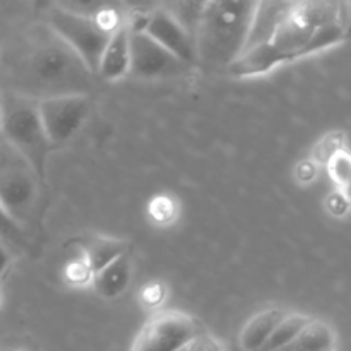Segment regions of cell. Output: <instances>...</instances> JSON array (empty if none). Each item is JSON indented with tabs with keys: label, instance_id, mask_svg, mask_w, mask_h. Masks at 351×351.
Listing matches in <instances>:
<instances>
[{
	"label": "cell",
	"instance_id": "obj_1",
	"mask_svg": "<svg viewBox=\"0 0 351 351\" xmlns=\"http://www.w3.org/2000/svg\"><path fill=\"white\" fill-rule=\"evenodd\" d=\"M21 71L24 86L19 93L34 99L88 95L86 91L95 75L81 57L48 26H41L33 36Z\"/></svg>",
	"mask_w": 351,
	"mask_h": 351
},
{
	"label": "cell",
	"instance_id": "obj_2",
	"mask_svg": "<svg viewBox=\"0 0 351 351\" xmlns=\"http://www.w3.org/2000/svg\"><path fill=\"white\" fill-rule=\"evenodd\" d=\"M259 2H204L195 29L197 64L208 69H228L247 48Z\"/></svg>",
	"mask_w": 351,
	"mask_h": 351
},
{
	"label": "cell",
	"instance_id": "obj_3",
	"mask_svg": "<svg viewBox=\"0 0 351 351\" xmlns=\"http://www.w3.org/2000/svg\"><path fill=\"white\" fill-rule=\"evenodd\" d=\"M43 180L33 163L0 137V206L24 232L40 218Z\"/></svg>",
	"mask_w": 351,
	"mask_h": 351
},
{
	"label": "cell",
	"instance_id": "obj_4",
	"mask_svg": "<svg viewBox=\"0 0 351 351\" xmlns=\"http://www.w3.org/2000/svg\"><path fill=\"white\" fill-rule=\"evenodd\" d=\"M2 139L16 147L45 178L51 143L41 122L38 99L14 89L0 93Z\"/></svg>",
	"mask_w": 351,
	"mask_h": 351
},
{
	"label": "cell",
	"instance_id": "obj_5",
	"mask_svg": "<svg viewBox=\"0 0 351 351\" xmlns=\"http://www.w3.org/2000/svg\"><path fill=\"white\" fill-rule=\"evenodd\" d=\"M120 24L115 14L105 19L103 14L93 16L65 5H51L47 12V26L81 57L93 74H98L103 51Z\"/></svg>",
	"mask_w": 351,
	"mask_h": 351
},
{
	"label": "cell",
	"instance_id": "obj_6",
	"mask_svg": "<svg viewBox=\"0 0 351 351\" xmlns=\"http://www.w3.org/2000/svg\"><path fill=\"white\" fill-rule=\"evenodd\" d=\"M201 335L204 329L192 315L167 311L154 315L141 329L132 351H185Z\"/></svg>",
	"mask_w": 351,
	"mask_h": 351
},
{
	"label": "cell",
	"instance_id": "obj_7",
	"mask_svg": "<svg viewBox=\"0 0 351 351\" xmlns=\"http://www.w3.org/2000/svg\"><path fill=\"white\" fill-rule=\"evenodd\" d=\"M38 106L51 146H58L81 129L91 108V99L89 95H62L38 99Z\"/></svg>",
	"mask_w": 351,
	"mask_h": 351
},
{
	"label": "cell",
	"instance_id": "obj_8",
	"mask_svg": "<svg viewBox=\"0 0 351 351\" xmlns=\"http://www.w3.org/2000/svg\"><path fill=\"white\" fill-rule=\"evenodd\" d=\"M130 27V26H129ZM192 65L161 47L144 31L130 29V74L143 79L180 77Z\"/></svg>",
	"mask_w": 351,
	"mask_h": 351
},
{
	"label": "cell",
	"instance_id": "obj_9",
	"mask_svg": "<svg viewBox=\"0 0 351 351\" xmlns=\"http://www.w3.org/2000/svg\"><path fill=\"white\" fill-rule=\"evenodd\" d=\"M129 26L130 29L144 31L147 36L153 38L156 43L167 48L170 53H173L185 64H197L194 36L178 23L177 17L167 7H158L149 14H143L139 21H134Z\"/></svg>",
	"mask_w": 351,
	"mask_h": 351
},
{
	"label": "cell",
	"instance_id": "obj_10",
	"mask_svg": "<svg viewBox=\"0 0 351 351\" xmlns=\"http://www.w3.org/2000/svg\"><path fill=\"white\" fill-rule=\"evenodd\" d=\"M127 74H130V27L122 23L103 51L98 75L106 81H117Z\"/></svg>",
	"mask_w": 351,
	"mask_h": 351
},
{
	"label": "cell",
	"instance_id": "obj_11",
	"mask_svg": "<svg viewBox=\"0 0 351 351\" xmlns=\"http://www.w3.org/2000/svg\"><path fill=\"white\" fill-rule=\"evenodd\" d=\"M295 2H259L257 3L256 16H254L250 36L247 41V50L273 40L278 27L281 26L287 16L290 14Z\"/></svg>",
	"mask_w": 351,
	"mask_h": 351
},
{
	"label": "cell",
	"instance_id": "obj_12",
	"mask_svg": "<svg viewBox=\"0 0 351 351\" xmlns=\"http://www.w3.org/2000/svg\"><path fill=\"white\" fill-rule=\"evenodd\" d=\"M130 280H132V261L129 254H125L105 269L93 274V287L99 297L115 298L129 288Z\"/></svg>",
	"mask_w": 351,
	"mask_h": 351
},
{
	"label": "cell",
	"instance_id": "obj_13",
	"mask_svg": "<svg viewBox=\"0 0 351 351\" xmlns=\"http://www.w3.org/2000/svg\"><path fill=\"white\" fill-rule=\"evenodd\" d=\"M287 317V312L280 308H267L254 315L242 329L240 335V345L245 351H261L266 345L267 339L274 332L283 319Z\"/></svg>",
	"mask_w": 351,
	"mask_h": 351
},
{
	"label": "cell",
	"instance_id": "obj_14",
	"mask_svg": "<svg viewBox=\"0 0 351 351\" xmlns=\"http://www.w3.org/2000/svg\"><path fill=\"white\" fill-rule=\"evenodd\" d=\"M129 252L127 242L119 239H108V237H93L84 243L86 267L91 274L99 273Z\"/></svg>",
	"mask_w": 351,
	"mask_h": 351
},
{
	"label": "cell",
	"instance_id": "obj_15",
	"mask_svg": "<svg viewBox=\"0 0 351 351\" xmlns=\"http://www.w3.org/2000/svg\"><path fill=\"white\" fill-rule=\"evenodd\" d=\"M312 321L314 319L304 314H287V317L278 324V328L274 329V332L261 351H281L287 348L308 328Z\"/></svg>",
	"mask_w": 351,
	"mask_h": 351
},
{
	"label": "cell",
	"instance_id": "obj_16",
	"mask_svg": "<svg viewBox=\"0 0 351 351\" xmlns=\"http://www.w3.org/2000/svg\"><path fill=\"white\" fill-rule=\"evenodd\" d=\"M335 348V335L326 322L312 321L293 343L281 351H322Z\"/></svg>",
	"mask_w": 351,
	"mask_h": 351
},
{
	"label": "cell",
	"instance_id": "obj_17",
	"mask_svg": "<svg viewBox=\"0 0 351 351\" xmlns=\"http://www.w3.org/2000/svg\"><path fill=\"white\" fill-rule=\"evenodd\" d=\"M0 239L7 243V245L24 247L26 245V232L3 211L0 206Z\"/></svg>",
	"mask_w": 351,
	"mask_h": 351
},
{
	"label": "cell",
	"instance_id": "obj_18",
	"mask_svg": "<svg viewBox=\"0 0 351 351\" xmlns=\"http://www.w3.org/2000/svg\"><path fill=\"white\" fill-rule=\"evenodd\" d=\"M328 170L332 182L343 191V189L346 187V184L351 180V154L348 151H341L339 154H336V156L329 161Z\"/></svg>",
	"mask_w": 351,
	"mask_h": 351
},
{
	"label": "cell",
	"instance_id": "obj_19",
	"mask_svg": "<svg viewBox=\"0 0 351 351\" xmlns=\"http://www.w3.org/2000/svg\"><path fill=\"white\" fill-rule=\"evenodd\" d=\"M341 151H345V134L335 132L326 136L324 139L319 143L317 151H315V158H317L321 163L329 165V161L339 154Z\"/></svg>",
	"mask_w": 351,
	"mask_h": 351
},
{
	"label": "cell",
	"instance_id": "obj_20",
	"mask_svg": "<svg viewBox=\"0 0 351 351\" xmlns=\"http://www.w3.org/2000/svg\"><path fill=\"white\" fill-rule=\"evenodd\" d=\"M185 351H223V348L218 339L213 338L208 332H204V335L199 336Z\"/></svg>",
	"mask_w": 351,
	"mask_h": 351
},
{
	"label": "cell",
	"instance_id": "obj_21",
	"mask_svg": "<svg viewBox=\"0 0 351 351\" xmlns=\"http://www.w3.org/2000/svg\"><path fill=\"white\" fill-rule=\"evenodd\" d=\"M10 263H12V254H10L9 245L0 239V276H2L3 271L9 267Z\"/></svg>",
	"mask_w": 351,
	"mask_h": 351
},
{
	"label": "cell",
	"instance_id": "obj_22",
	"mask_svg": "<svg viewBox=\"0 0 351 351\" xmlns=\"http://www.w3.org/2000/svg\"><path fill=\"white\" fill-rule=\"evenodd\" d=\"M341 192H343V194H345V197L348 199V202L351 204V180L348 182V184H346V187L343 189Z\"/></svg>",
	"mask_w": 351,
	"mask_h": 351
},
{
	"label": "cell",
	"instance_id": "obj_23",
	"mask_svg": "<svg viewBox=\"0 0 351 351\" xmlns=\"http://www.w3.org/2000/svg\"><path fill=\"white\" fill-rule=\"evenodd\" d=\"M0 137H2V106H0Z\"/></svg>",
	"mask_w": 351,
	"mask_h": 351
},
{
	"label": "cell",
	"instance_id": "obj_24",
	"mask_svg": "<svg viewBox=\"0 0 351 351\" xmlns=\"http://www.w3.org/2000/svg\"><path fill=\"white\" fill-rule=\"evenodd\" d=\"M322 351H335V348H332V350H322Z\"/></svg>",
	"mask_w": 351,
	"mask_h": 351
},
{
	"label": "cell",
	"instance_id": "obj_25",
	"mask_svg": "<svg viewBox=\"0 0 351 351\" xmlns=\"http://www.w3.org/2000/svg\"><path fill=\"white\" fill-rule=\"evenodd\" d=\"M14 351H26V350H14Z\"/></svg>",
	"mask_w": 351,
	"mask_h": 351
}]
</instances>
